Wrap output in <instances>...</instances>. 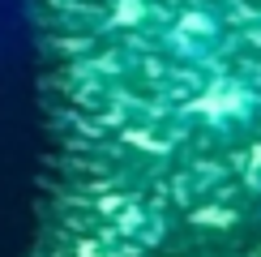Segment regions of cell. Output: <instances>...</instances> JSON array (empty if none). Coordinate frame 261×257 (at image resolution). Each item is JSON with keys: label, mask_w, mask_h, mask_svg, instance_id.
<instances>
[{"label": "cell", "mask_w": 261, "mask_h": 257, "mask_svg": "<svg viewBox=\"0 0 261 257\" xmlns=\"http://www.w3.org/2000/svg\"><path fill=\"white\" fill-rule=\"evenodd\" d=\"M244 103H248V94L236 82H219L201 99V112H210V116H236V112H244Z\"/></svg>", "instance_id": "6da1fadb"}]
</instances>
